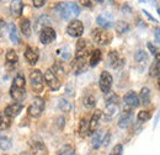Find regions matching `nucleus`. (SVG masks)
<instances>
[{"instance_id": "423d86ee", "label": "nucleus", "mask_w": 160, "mask_h": 155, "mask_svg": "<svg viewBox=\"0 0 160 155\" xmlns=\"http://www.w3.org/2000/svg\"><path fill=\"white\" fill-rule=\"evenodd\" d=\"M112 82H113V79H112V75L103 70L100 75V80H99V86H100V90L103 92V94H108L111 88H112Z\"/></svg>"}, {"instance_id": "09e8293b", "label": "nucleus", "mask_w": 160, "mask_h": 155, "mask_svg": "<svg viewBox=\"0 0 160 155\" xmlns=\"http://www.w3.org/2000/svg\"><path fill=\"white\" fill-rule=\"evenodd\" d=\"M43 5H46L44 0H33V6L35 8H42Z\"/></svg>"}, {"instance_id": "6e6d98bb", "label": "nucleus", "mask_w": 160, "mask_h": 155, "mask_svg": "<svg viewBox=\"0 0 160 155\" xmlns=\"http://www.w3.org/2000/svg\"><path fill=\"white\" fill-rule=\"evenodd\" d=\"M82 4H84V6H86V8H90V6L92 5L91 1H82Z\"/></svg>"}, {"instance_id": "dca6fc26", "label": "nucleus", "mask_w": 160, "mask_h": 155, "mask_svg": "<svg viewBox=\"0 0 160 155\" xmlns=\"http://www.w3.org/2000/svg\"><path fill=\"white\" fill-rule=\"evenodd\" d=\"M52 23V20L49 19L48 15H41L40 18L36 21V25H35V31L41 33L42 30H44L46 27H51L49 25Z\"/></svg>"}, {"instance_id": "5fc2aeb1", "label": "nucleus", "mask_w": 160, "mask_h": 155, "mask_svg": "<svg viewBox=\"0 0 160 155\" xmlns=\"http://www.w3.org/2000/svg\"><path fill=\"white\" fill-rule=\"evenodd\" d=\"M122 11H123V12H131L132 10H131V8H129V6L126 4V5H123V8H122Z\"/></svg>"}, {"instance_id": "a19ab883", "label": "nucleus", "mask_w": 160, "mask_h": 155, "mask_svg": "<svg viewBox=\"0 0 160 155\" xmlns=\"http://www.w3.org/2000/svg\"><path fill=\"white\" fill-rule=\"evenodd\" d=\"M150 119V113L148 111H140L138 113V121L139 122H147Z\"/></svg>"}, {"instance_id": "de8ad7c7", "label": "nucleus", "mask_w": 160, "mask_h": 155, "mask_svg": "<svg viewBox=\"0 0 160 155\" xmlns=\"http://www.w3.org/2000/svg\"><path fill=\"white\" fill-rule=\"evenodd\" d=\"M64 124H65L64 117H58V118H57V126H58V128H59V129L64 128Z\"/></svg>"}, {"instance_id": "3c124183", "label": "nucleus", "mask_w": 160, "mask_h": 155, "mask_svg": "<svg viewBox=\"0 0 160 155\" xmlns=\"http://www.w3.org/2000/svg\"><path fill=\"white\" fill-rule=\"evenodd\" d=\"M143 14H144V15H145V16H147L148 19L150 20L152 22H154V23H158V21H157V20L154 19V18H153V16H152V15H150V14H149V12H148L147 10H143Z\"/></svg>"}, {"instance_id": "8fccbe9b", "label": "nucleus", "mask_w": 160, "mask_h": 155, "mask_svg": "<svg viewBox=\"0 0 160 155\" xmlns=\"http://www.w3.org/2000/svg\"><path fill=\"white\" fill-rule=\"evenodd\" d=\"M154 37H155V41L160 43V27H155L154 30Z\"/></svg>"}, {"instance_id": "f3484780", "label": "nucleus", "mask_w": 160, "mask_h": 155, "mask_svg": "<svg viewBox=\"0 0 160 155\" xmlns=\"http://www.w3.org/2000/svg\"><path fill=\"white\" fill-rule=\"evenodd\" d=\"M56 11L63 20H69L70 15H72V11H70V8H69L68 2H59L56 6Z\"/></svg>"}, {"instance_id": "4d7b16f0", "label": "nucleus", "mask_w": 160, "mask_h": 155, "mask_svg": "<svg viewBox=\"0 0 160 155\" xmlns=\"http://www.w3.org/2000/svg\"><path fill=\"white\" fill-rule=\"evenodd\" d=\"M155 59H157V62L160 63V52L159 53H157V56H155Z\"/></svg>"}, {"instance_id": "f704fd0d", "label": "nucleus", "mask_w": 160, "mask_h": 155, "mask_svg": "<svg viewBox=\"0 0 160 155\" xmlns=\"http://www.w3.org/2000/svg\"><path fill=\"white\" fill-rule=\"evenodd\" d=\"M134 60L137 63H143V62H147L148 60V54L144 49H138L134 54Z\"/></svg>"}, {"instance_id": "e433bc0d", "label": "nucleus", "mask_w": 160, "mask_h": 155, "mask_svg": "<svg viewBox=\"0 0 160 155\" xmlns=\"http://www.w3.org/2000/svg\"><path fill=\"white\" fill-rule=\"evenodd\" d=\"M57 53H58V54H60V57H62L63 59H65V60L70 58V54H72V53H70V49H69V47H68V46L62 47L60 49H58V51H57Z\"/></svg>"}, {"instance_id": "864d4df0", "label": "nucleus", "mask_w": 160, "mask_h": 155, "mask_svg": "<svg viewBox=\"0 0 160 155\" xmlns=\"http://www.w3.org/2000/svg\"><path fill=\"white\" fill-rule=\"evenodd\" d=\"M147 44H148V48L150 49V52H152V54H155V56H157V49H155V47H153V44H152V42H148Z\"/></svg>"}, {"instance_id": "b1692460", "label": "nucleus", "mask_w": 160, "mask_h": 155, "mask_svg": "<svg viewBox=\"0 0 160 155\" xmlns=\"http://www.w3.org/2000/svg\"><path fill=\"white\" fill-rule=\"evenodd\" d=\"M9 36H10V39L14 44H19L21 42L20 37L18 35V28H16L15 23H9Z\"/></svg>"}, {"instance_id": "ea45409f", "label": "nucleus", "mask_w": 160, "mask_h": 155, "mask_svg": "<svg viewBox=\"0 0 160 155\" xmlns=\"http://www.w3.org/2000/svg\"><path fill=\"white\" fill-rule=\"evenodd\" d=\"M150 75L152 77H158L160 78V63H155L150 67Z\"/></svg>"}, {"instance_id": "4c0bfd02", "label": "nucleus", "mask_w": 160, "mask_h": 155, "mask_svg": "<svg viewBox=\"0 0 160 155\" xmlns=\"http://www.w3.org/2000/svg\"><path fill=\"white\" fill-rule=\"evenodd\" d=\"M53 73L54 74H58V75H64L65 74V70H64V67L60 62H56L54 65H53Z\"/></svg>"}, {"instance_id": "58836bf2", "label": "nucleus", "mask_w": 160, "mask_h": 155, "mask_svg": "<svg viewBox=\"0 0 160 155\" xmlns=\"http://www.w3.org/2000/svg\"><path fill=\"white\" fill-rule=\"evenodd\" d=\"M59 155H75V150L72 145H64L59 152Z\"/></svg>"}, {"instance_id": "37998d69", "label": "nucleus", "mask_w": 160, "mask_h": 155, "mask_svg": "<svg viewBox=\"0 0 160 155\" xmlns=\"http://www.w3.org/2000/svg\"><path fill=\"white\" fill-rule=\"evenodd\" d=\"M122 154H123V145L122 144H117V145H115V148L112 149V152H111L110 155H122Z\"/></svg>"}, {"instance_id": "603ef678", "label": "nucleus", "mask_w": 160, "mask_h": 155, "mask_svg": "<svg viewBox=\"0 0 160 155\" xmlns=\"http://www.w3.org/2000/svg\"><path fill=\"white\" fill-rule=\"evenodd\" d=\"M5 21L2 19H0V37L2 36V33H4V30H5Z\"/></svg>"}, {"instance_id": "052dcab7", "label": "nucleus", "mask_w": 160, "mask_h": 155, "mask_svg": "<svg viewBox=\"0 0 160 155\" xmlns=\"http://www.w3.org/2000/svg\"><path fill=\"white\" fill-rule=\"evenodd\" d=\"M158 14H159V15H160V8H159V9H158Z\"/></svg>"}, {"instance_id": "a211bd4d", "label": "nucleus", "mask_w": 160, "mask_h": 155, "mask_svg": "<svg viewBox=\"0 0 160 155\" xmlns=\"http://www.w3.org/2000/svg\"><path fill=\"white\" fill-rule=\"evenodd\" d=\"M22 108H23V106L21 105L20 102H15V103H11V105L6 106V108H5L4 112L10 117V118H12V117L19 116L21 113V111H22Z\"/></svg>"}, {"instance_id": "49530a36", "label": "nucleus", "mask_w": 160, "mask_h": 155, "mask_svg": "<svg viewBox=\"0 0 160 155\" xmlns=\"http://www.w3.org/2000/svg\"><path fill=\"white\" fill-rule=\"evenodd\" d=\"M110 140H111V133L110 132H107L105 137H103V139H102V145L103 147H107L108 144H110Z\"/></svg>"}, {"instance_id": "1a4fd4ad", "label": "nucleus", "mask_w": 160, "mask_h": 155, "mask_svg": "<svg viewBox=\"0 0 160 155\" xmlns=\"http://www.w3.org/2000/svg\"><path fill=\"white\" fill-rule=\"evenodd\" d=\"M133 121V112H132V107L127 106L123 111V115L121 116L118 121V127L120 128H127Z\"/></svg>"}, {"instance_id": "bf43d9fd", "label": "nucleus", "mask_w": 160, "mask_h": 155, "mask_svg": "<svg viewBox=\"0 0 160 155\" xmlns=\"http://www.w3.org/2000/svg\"><path fill=\"white\" fill-rule=\"evenodd\" d=\"M20 155H28V154H27V153H21Z\"/></svg>"}, {"instance_id": "39448f33", "label": "nucleus", "mask_w": 160, "mask_h": 155, "mask_svg": "<svg viewBox=\"0 0 160 155\" xmlns=\"http://www.w3.org/2000/svg\"><path fill=\"white\" fill-rule=\"evenodd\" d=\"M67 33L70 37H80L84 33V25L79 20H73L67 26Z\"/></svg>"}, {"instance_id": "7ed1b4c3", "label": "nucleus", "mask_w": 160, "mask_h": 155, "mask_svg": "<svg viewBox=\"0 0 160 155\" xmlns=\"http://www.w3.org/2000/svg\"><path fill=\"white\" fill-rule=\"evenodd\" d=\"M91 35H92L94 41H95L98 44H100V46H107V44L111 42V36H110V33H108L107 31H105L103 28H95V30H92Z\"/></svg>"}, {"instance_id": "680f3d73", "label": "nucleus", "mask_w": 160, "mask_h": 155, "mask_svg": "<svg viewBox=\"0 0 160 155\" xmlns=\"http://www.w3.org/2000/svg\"><path fill=\"white\" fill-rule=\"evenodd\" d=\"M4 155H6V154H4Z\"/></svg>"}, {"instance_id": "6e6552de", "label": "nucleus", "mask_w": 160, "mask_h": 155, "mask_svg": "<svg viewBox=\"0 0 160 155\" xmlns=\"http://www.w3.org/2000/svg\"><path fill=\"white\" fill-rule=\"evenodd\" d=\"M57 37L56 31L52 27H46L44 30H42V32L40 33V41L42 44H49L52 43Z\"/></svg>"}, {"instance_id": "f257e3e1", "label": "nucleus", "mask_w": 160, "mask_h": 155, "mask_svg": "<svg viewBox=\"0 0 160 155\" xmlns=\"http://www.w3.org/2000/svg\"><path fill=\"white\" fill-rule=\"evenodd\" d=\"M30 82H31V88L35 92H41L43 91L44 88V77L38 69L33 70L30 73Z\"/></svg>"}, {"instance_id": "7c9ffc66", "label": "nucleus", "mask_w": 160, "mask_h": 155, "mask_svg": "<svg viewBox=\"0 0 160 155\" xmlns=\"http://www.w3.org/2000/svg\"><path fill=\"white\" fill-rule=\"evenodd\" d=\"M11 147H12L11 138L6 136H0V149L1 150H9Z\"/></svg>"}, {"instance_id": "79ce46f5", "label": "nucleus", "mask_w": 160, "mask_h": 155, "mask_svg": "<svg viewBox=\"0 0 160 155\" xmlns=\"http://www.w3.org/2000/svg\"><path fill=\"white\" fill-rule=\"evenodd\" d=\"M69 8H70V11H72V15L78 16L80 14V8L77 2H70L69 4Z\"/></svg>"}, {"instance_id": "ddd939ff", "label": "nucleus", "mask_w": 160, "mask_h": 155, "mask_svg": "<svg viewBox=\"0 0 160 155\" xmlns=\"http://www.w3.org/2000/svg\"><path fill=\"white\" fill-rule=\"evenodd\" d=\"M98 25L102 27V28H108V27H112L113 25V16L110 14V12H105V14H101L98 16L96 19Z\"/></svg>"}, {"instance_id": "c03bdc74", "label": "nucleus", "mask_w": 160, "mask_h": 155, "mask_svg": "<svg viewBox=\"0 0 160 155\" xmlns=\"http://www.w3.org/2000/svg\"><path fill=\"white\" fill-rule=\"evenodd\" d=\"M65 94L68 95V96H75V89H74V86L69 82L67 86H65Z\"/></svg>"}, {"instance_id": "0eeeda50", "label": "nucleus", "mask_w": 160, "mask_h": 155, "mask_svg": "<svg viewBox=\"0 0 160 155\" xmlns=\"http://www.w3.org/2000/svg\"><path fill=\"white\" fill-rule=\"evenodd\" d=\"M38 58H40L38 49L35 48V47L27 46L26 49H25V59L27 60V63L30 65H36V63L38 62Z\"/></svg>"}, {"instance_id": "2f4dec72", "label": "nucleus", "mask_w": 160, "mask_h": 155, "mask_svg": "<svg viewBox=\"0 0 160 155\" xmlns=\"http://www.w3.org/2000/svg\"><path fill=\"white\" fill-rule=\"evenodd\" d=\"M102 139H103V137H102V132L101 131H98V132L94 133L92 140H91V144H92V148L94 149L100 148V145L102 144Z\"/></svg>"}, {"instance_id": "bb28decb", "label": "nucleus", "mask_w": 160, "mask_h": 155, "mask_svg": "<svg viewBox=\"0 0 160 155\" xmlns=\"http://www.w3.org/2000/svg\"><path fill=\"white\" fill-rule=\"evenodd\" d=\"M11 118L8 116L5 112H0V131H5L10 127Z\"/></svg>"}, {"instance_id": "4be33fe9", "label": "nucleus", "mask_w": 160, "mask_h": 155, "mask_svg": "<svg viewBox=\"0 0 160 155\" xmlns=\"http://www.w3.org/2000/svg\"><path fill=\"white\" fill-rule=\"evenodd\" d=\"M5 60L9 67H15L19 62V56L14 49H8V52L5 54Z\"/></svg>"}, {"instance_id": "c85d7f7f", "label": "nucleus", "mask_w": 160, "mask_h": 155, "mask_svg": "<svg viewBox=\"0 0 160 155\" xmlns=\"http://www.w3.org/2000/svg\"><path fill=\"white\" fill-rule=\"evenodd\" d=\"M58 107L63 113H69L72 111V103L67 98H63V97L59 98V101H58Z\"/></svg>"}, {"instance_id": "6ab92c4d", "label": "nucleus", "mask_w": 160, "mask_h": 155, "mask_svg": "<svg viewBox=\"0 0 160 155\" xmlns=\"http://www.w3.org/2000/svg\"><path fill=\"white\" fill-rule=\"evenodd\" d=\"M124 102L129 107H138L139 106V97L137 96V94L134 91H128L124 95Z\"/></svg>"}, {"instance_id": "f8f14e48", "label": "nucleus", "mask_w": 160, "mask_h": 155, "mask_svg": "<svg viewBox=\"0 0 160 155\" xmlns=\"http://www.w3.org/2000/svg\"><path fill=\"white\" fill-rule=\"evenodd\" d=\"M72 69L74 75H80L81 73H84L88 69L86 65V59L85 58H75L72 63Z\"/></svg>"}, {"instance_id": "20e7f679", "label": "nucleus", "mask_w": 160, "mask_h": 155, "mask_svg": "<svg viewBox=\"0 0 160 155\" xmlns=\"http://www.w3.org/2000/svg\"><path fill=\"white\" fill-rule=\"evenodd\" d=\"M43 77H44V82L47 84V86H48L51 90H53V91L59 90L60 81H59V79L57 78V75L53 73L52 69H47L46 73L43 74Z\"/></svg>"}, {"instance_id": "c9c22d12", "label": "nucleus", "mask_w": 160, "mask_h": 155, "mask_svg": "<svg viewBox=\"0 0 160 155\" xmlns=\"http://www.w3.org/2000/svg\"><path fill=\"white\" fill-rule=\"evenodd\" d=\"M12 85H14V86H16V88H22V89H25V85H26L25 77H23L22 74H18L16 77L14 78Z\"/></svg>"}, {"instance_id": "473e14b6", "label": "nucleus", "mask_w": 160, "mask_h": 155, "mask_svg": "<svg viewBox=\"0 0 160 155\" xmlns=\"http://www.w3.org/2000/svg\"><path fill=\"white\" fill-rule=\"evenodd\" d=\"M82 102H84V106L86 108H89V110L94 108L95 105H96V97L94 96V95H91V94H89V95H86V96L84 97Z\"/></svg>"}, {"instance_id": "13d9d810", "label": "nucleus", "mask_w": 160, "mask_h": 155, "mask_svg": "<svg viewBox=\"0 0 160 155\" xmlns=\"http://www.w3.org/2000/svg\"><path fill=\"white\" fill-rule=\"evenodd\" d=\"M158 86H159V89H160V78L158 79Z\"/></svg>"}, {"instance_id": "a18cd8bd", "label": "nucleus", "mask_w": 160, "mask_h": 155, "mask_svg": "<svg viewBox=\"0 0 160 155\" xmlns=\"http://www.w3.org/2000/svg\"><path fill=\"white\" fill-rule=\"evenodd\" d=\"M106 103H120V97L117 95H112L106 100Z\"/></svg>"}, {"instance_id": "f03ea898", "label": "nucleus", "mask_w": 160, "mask_h": 155, "mask_svg": "<svg viewBox=\"0 0 160 155\" xmlns=\"http://www.w3.org/2000/svg\"><path fill=\"white\" fill-rule=\"evenodd\" d=\"M44 106H46V103H44V100H43V98H41V97H35L33 101L31 102V105H30L28 108H27V113L31 117H33V118H37V117H40L41 115H42V112L44 111Z\"/></svg>"}, {"instance_id": "c756f323", "label": "nucleus", "mask_w": 160, "mask_h": 155, "mask_svg": "<svg viewBox=\"0 0 160 155\" xmlns=\"http://www.w3.org/2000/svg\"><path fill=\"white\" fill-rule=\"evenodd\" d=\"M101 57H102V54H101L100 49L92 51V52H91V56H90V65H91V67H96V65L100 63Z\"/></svg>"}, {"instance_id": "393cba45", "label": "nucleus", "mask_w": 160, "mask_h": 155, "mask_svg": "<svg viewBox=\"0 0 160 155\" xmlns=\"http://www.w3.org/2000/svg\"><path fill=\"white\" fill-rule=\"evenodd\" d=\"M140 102L143 106L150 105V90L148 88H143L140 90Z\"/></svg>"}, {"instance_id": "412c9836", "label": "nucleus", "mask_w": 160, "mask_h": 155, "mask_svg": "<svg viewBox=\"0 0 160 155\" xmlns=\"http://www.w3.org/2000/svg\"><path fill=\"white\" fill-rule=\"evenodd\" d=\"M101 115H102V112L100 110H96L92 113V117H91V119L89 122V133H95V131H96V128L99 126V121L101 118Z\"/></svg>"}, {"instance_id": "9b49d317", "label": "nucleus", "mask_w": 160, "mask_h": 155, "mask_svg": "<svg viewBox=\"0 0 160 155\" xmlns=\"http://www.w3.org/2000/svg\"><path fill=\"white\" fill-rule=\"evenodd\" d=\"M89 53V43L84 38H80L77 42V49H75V58H85V56Z\"/></svg>"}, {"instance_id": "9d476101", "label": "nucleus", "mask_w": 160, "mask_h": 155, "mask_svg": "<svg viewBox=\"0 0 160 155\" xmlns=\"http://www.w3.org/2000/svg\"><path fill=\"white\" fill-rule=\"evenodd\" d=\"M108 64L113 68V69H120L124 64V59L118 54L117 51H111L108 53Z\"/></svg>"}, {"instance_id": "cd10ccee", "label": "nucleus", "mask_w": 160, "mask_h": 155, "mask_svg": "<svg viewBox=\"0 0 160 155\" xmlns=\"http://www.w3.org/2000/svg\"><path fill=\"white\" fill-rule=\"evenodd\" d=\"M115 30H116V32L118 33V35H123V33H126V32H128L129 31V25L126 22V21H117L116 22V25H115Z\"/></svg>"}, {"instance_id": "aec40b11", "label": "nucleus", "mask_w": 160, "mask_h": 155, "mask_svg": "<svg viewBox=\"0 0 160 155\" xmlns=\"http://www.w3.org/2000/svg\"><path fill=\"white\" fill-rule=\"evenodd\" d=\"M22 11H23V2L20 0H15V1H11L10 4V12L12 16L15 18H20L22 15Z\"/></svg>"}, {"instance_id": "2eb2a0df", "label": "nucleus", "mask_w": 160, "mask_h": 155, "mask_svg": "<svg viewBox=\"0 0 160 155\" xmlns=\"http://www.w3.org/2000/svg\"><path fill=\"white\" fill-rule=\"evenodd\" d=\"M10 96H11V98H14L16 102H22L26 98V89L16 88V86L11 85V88H10Z\"/></svg>"}, {"instance_id": "5701e85b", "label": "nucleus", "mask_w": 160, "mask_h": 155, "mask_svg": "<svg viewBox=\"0 0 160 155\" xmlns=\"http://www.w3.org/2000/svg\"><path fill=\"white\" fill-rule=\"evenodd\" d=\"M118 103H106V108H105V116L107 119L112 118L113 116H116L118 113Z\"/></svg>"}, {"instance_id": "72a5a7b5", "label": "nucleus", "mask_w": 160, "mask_h": 155, "mask_svg": "<svg viewBox=\"0 0 160 155\" xmlns=\"http://www.w3.org/2000/svg\"><path fill=\"white\" fill-rule=\"evenodd\" d=\"M79 133L81 137H85L86 134H90V133H89V122H88L85 118H82V119L80 121Z\"/></svg>"}, {"instance_id": "4468645a", "label": "nucleus", "mask_w": 160, "mask_h": 155, "mask_svg": "<svg viewBox=\"0 0 160 155\" xmlns=\"http://www.w3.org/2000/svg\"><path fill=\"white\" fill-rule=\"evenodd\" d=\"M31 155H48V149L42 142H32L30 143Z\"/></svg>"}, {"instance_id": "a878e982", "label": "nucleus", "mask_w": 160, "mask_h": 155, "mask_svg": "<svg viewBox=\"0 0 160 155\" xmlns=\"http://www.w3.org/2000/svg\"><path fill=\"white\" fill-rule=\"evenodd\" d=\"M20 28H21V32H22L26 37H30V36H31V22H30L28 19L21 20Z\"/></svg>"}]
</instances>
